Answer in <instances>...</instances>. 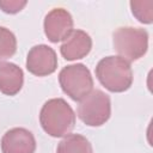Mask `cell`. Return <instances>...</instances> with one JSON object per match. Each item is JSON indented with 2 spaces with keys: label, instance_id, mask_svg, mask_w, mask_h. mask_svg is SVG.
<instances>
[{
  "label": "cell",
  "instance_id": "obj_9",
  "mask_svg": "<svg viewBox=\"0 0 153 153\" xmlns=\"http://www.w3.org/2000/svg\"><path fill=\"white\" fill-rule=\"evenodd\" d=\"M92 48V38L82 30H73L60 47L61 55L68 60H79L85 57Z\"/></svg>",
  "mask_w": 153,
  "mask_h": 153
},
{
  "label": "cell",
  "instance_id": "obj_4",
  "mask_svg": "<svg viewBox=\"0 0 153 153\" xmlns=\"http://www.w3.org/2000/svg\"><path fill=\"white\" fill-rule=\"evenodd\" d=\"M62 91L73 100H81L93 88V79L90 69L82 63L66 66L59 74Z\"/></svg>",
  "mask_w": 153,
  "mask_h": 153
},
{
  "label": "cell",
  "instance_id": "obj_5",
  "mask_svg": "<svg viewBox=\"0 0 153 153\" xmlns=\"http://www.w3.org/2000/svg\"><path fill=\"white\" fill-rule=\"evenodd\" d=\"M78 117L90 127L103 126L111 115L110 97L100 91L92 90L78 105Z\"/></svg>",
  "mask_w": 153,
  "mask_h": 153
},
{
  "label": "cell",
  "instance_id": "obj_8",
  "mask_svg": "<svg viewBox=\"0 0 153 153\" xmlns=\"http://www.w3.org/2000/svg\"><path fill=\"white\" fill-rule=\"evenodd\" d=\"M35 136L25 128H12L1 139L2 153H35Z\"/></svg>",
  "mask_w": 153,
  "mask_h": 153
},
{
  "label": "cell",
  "instance_id": "obj_2",
  "mask_svg": "<svg viewBox=\"0 0 153 153\" xmlns=\"http://www.w3.org/2000/svg\"><path fill=\"white\" fill-rule=\"evenodd\" d=\"M96 76L110 92H124L133 84L130 63L121 56H106L96 67Z\"/></svg>",
  "mask_w": 153,
  "mask_h": 153
},
{
  "label": "cell",
  "instance_id": "obj_13",
  "mask_svg": "<svg viewBox=\"0 0 153 153\" xmlns=\"http://www.w3.org/2000/svg\"><path fill=\"white\" fill-rule=\"evenodd\" d=\"M130 8L133 14L139 22L143 24H151L153 22V1L152 0L130 1Z\"/></svg>",
  "mask_w": 153,
  "mask_h": 153
},
{
  "label": "cell",
  "instance_id": "obj_10",
  "mask_svg": "<svg viewBox=\"0 0 153 153\" xmlns=\"http://www.w3.org/2000/svg\"><path fill=\"white\" fill-rule=\"evenodd\" d=\"M24 82V73L20 67L12 62L0 61V92L6 96L17 94Z\"/></svg>",
  "mask_w": 153,
  "mask_h": 153
},
{
  "label": "cell",
  "instance_id": "obj_14",
  "mask_svg": "<svg viewBox=\"0 0 153 153\" xmlns=\"http://www.w3.org/2000/svg\"><path fill=\"white\" fill-rule=\"evenodd\" d=\"M26 5L25 0H0V8L6 13H17Z\"/></svg>",
  "mask_w": 153,
  "mask_h": 153
},
{
  "label": "cell",
  "instance_id": "obj_6",
  "mask_svg": "<svg viewBox=\"0 0 153 153\" xmlns=\"http://www.w3.org/2000/svg\"><path fill=\"white\" fill-rule=\"evenodd\" d=\"M57 67V56L53 48L45 44L32 47L26 57L27 71L36 76H45L55 72Z\"/></svg>",
  "mask_w": 153,
  "mask_h": 153
},
{
  "label": "cell",
  "instance_id": "obj_11",
  "mask_svg": "<svg viewBox=\"0 0 153 153\" xmlns=\"http://www.w3.org/2000/svg\"><path fill=\"white\" fill-rule=\"evenodd\" d=\"M56 153H93L90 141L80 134H68L57 145Z\"/></svg>",
  "mask_w": 153,
  "mask_h": 153
},
{
  "label": "cell",
  "instance_id": "obj_1",
  "mask_svg": "<svg viewBox=\"0 0 153 153\" xmlns=\"http://www.w3.org/2000/svg\"><path fill=\"white\" fill-rule=\"evenodd\" d=\"M43 130L53 137L68 135L75 124V114L71 105L62 98H53L44 103L39 112Z\"/></svg>",
  "mask_w": 153,
  "mask_h": 153
},
{
  "label": "cell",
  "instance_id": "obj_7",
  "mask_svg": "<svg viewBox=\"0 0 153 153\" xmlns=\"http://www.w3.org/2000/svg\"><path fill=\"white\" fill-rule=\"evenodd\" d=\"M44 33L53 43L63 41L73 31V18L71 13L61 7L53 8L44 18Z\"/></svg>",
  "mask_w": 153,
  "mask_h": 153
},
{
  "label": "cell",
  "instance_id": "obj_3",
  "mask_svg": "<svg viewBox=\"0 0 153 153\" xmlns=\"http://www.w3.org/2000/svg\"><path fill=\"white\" fill-rule=\"evenodd\" d=\"M114 48L126 61H136L148 49V33L145 29L122 26L114 35Z\"/></svg>",
  "mask_w": 153,
  "mask_h": 153
},
{
  "label": "cell",
  "instance_id": "obj_12",
  "mask_svg": "<svg viewBox=\"0 0 153 153\" xmlns=\"http://www.w3.org/2000/svg\"><path fill=\"white\" fill-rule=\"evenodd\" d=\"M17 50V38L7 27L0 26V60L8 59Z\"/></svg>",
  "mask_w": 153,
  "mask_h": 153
}]
</instances>
